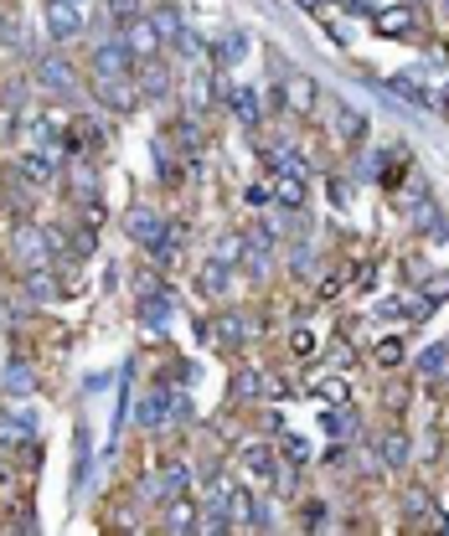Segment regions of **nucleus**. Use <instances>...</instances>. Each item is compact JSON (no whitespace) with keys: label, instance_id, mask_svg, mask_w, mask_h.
<instances>
[{"label":"nucleus","instance_id":"13","mask_svg":"<svg viewBox=\"0 0 449 536\" xmlns=\"http://www.w3.org/2000/svg\"><path fill=\"white\" fill-rule=\"evenodd\" d=\"M227 98H233V114H238V124L254 129L258 119H264V109H258V94H254V88H233Z\"/></svg>","mask_w":449,"mask_h":536},{"label":"nucleus","instance_id":"17","mask_svg":"<svg viewBox=\"0 0 449 536\" xmlns=\"http://www.w3.org/2000/svg\"><path fill=\"white\" fill-rule=\"evenodd\" d=\"M150 26H155V36H161V42H176V32H181V21H176V5H155V11H150Z\"/></svg>","mask_w":449,"mask_h":536},{"label":"nucleus","instance_id":"20","mask_svg":"<svg viewBox=\"0 0 449 536\" xmlns=\"http://www.w3.org/2000/svg\"><path fill=\"white\" fill-rule=\"evenodd\" d=\"M52 171H57V165H52V155H42V150L21 155V175H26V181H52Z\"/></svg>","mask_w":449,"mask_h":536},{"label":"nucleus","instance_id":"27","mask_svg":"<svg viewBox=\"0 0 449 536\" xmlns=\"http://www.w3.org/2000/svg\"><path fill=\"white\" fill-rule=\"evenodd\" d=\"M377 26H383L387 36H408L414 32V16H408V11H387V16H377Z\"/></svg>","mask_w":449,"mask_h":536},{"label":"nucleus","instance_id":"23","mask_svg":"<svg viewBox=\"0 0 449 536\" xmlns=\"http://www.w3.org/2000/svg\"><path fill=\"white\" fill-rule=\"evenodd\" d=\"M181 490H186V464H165L161 470V495L165 501H181Z\"/></svg>","mask_w":449,"mask_h":536},{"label":"nucleus","instance_id":"9","mask_svg":"<svg viewBox=\"0 0 449 536\" xmlns=\"http://www.w3.org/2000/svg\"><path fill=\"white\" fill-rule=\"evenodd\" d=\"M16 253L26 258V268H47V233H42V227H21Z\"/></svg>","mask_w":449,"mask_h":536},{"label":"nucleus","instance_id":"40","mask_svg":"<svg viewBox=\"0 0 449 536\" xmlns=\"http://www.w3.org/2000/svg\"><path fill=\"white\" fill-rule=\"evenodd\" d=\"M0 129H5V119H0Z\"/></svg>","mask_w":449,"mask_h":536},{"label":"nucleus","instance_id":"32","mask_svg":"<svg viewBox=\"0 0 449 536\" xmlns=\"http://www.w3.org/2000/svg\"><path fill=\"white\" fill-rule=\"evenodd\" d=\"M424 300L429 304H439V300H449V273H434L429 284H424Z\"/></svg>","mask_w":449,"mask_h":536},{"label":"nucleus","instance_id":"16","mask_svg":"<svg viewBox=\"0 0 449 536\" xmlns=\"http://www.w3.org/2000/svg\"><path fill=\"white\" fill-rule=\"evenodd\" d=\"M408 459H414V443L403 439V433H387V439H383V464H387V470H403Z\"/></svg>","mask_w":449,"mask_h":536},{"label":"nucleus","instance_id":"22","mask_svg":"<svg viewBox=\"0 0 449 536\" xmlns=\"http://www.w3.org/2000/svg\"><path fill=\"white\" fill-rule=\"evenodd\" d=\"M336 129H341V140H362V134H367V119H362V114L356 109H336Z\"/></svg>","mask_w":449,"mask_h":536},{"label":"nucleus","instance_id":"15","mask_svg":"<svg viewBox=\"0 0 449 536\" xmlns=\"http://www.w3.org/2000/svg\"><path fill=\"white\" fill-rule=\"evenodd\" d=\"M325 433H331V439H352L356 433V412L341 408V402H331V412H325Z\"/></svg>","mask_w":449,"mask_h":536},{"label":"nucleus","instance_id":"31","mask_svg":"<svg viewBox=\"0 0 449 536\" xmlns=\"http://www.w3.org/2000/svg\"><path fill=\"white\" fill-rule=\"evenodd\" d=\"M408 516H414V521H429L434 516V501L424 495V490H408Z\"/></svg>","mask_w":449,"mask_h":536},{"label":"nucleus","instance_id":"14","mask_svg":"<svg viewBox=\"0 0 449 536\" xmlns=\"http://www.w3.org/2000/svg\"><path fill=\"white\" fill-rule=\"evenodd\" d=\"M227 511H233V521H248V526H264V505L248 495V490H238V495H227Z\"/></svg>","mask_w":449,"mask_h":536},{"label":"nucleus","instance_id":"21","mask_svg":"<svg viewBox=\"0 0 449 536\" xmlns=\"http://www.w3.org/2000/svg\"><path fill=\"white\" fill-rule=\"evenodd\" d=\"M243 470L248 474H274V454L264 449V443H248V449H243Z\"/></svg>","mask_w":449,"mask_h":536},{"label":"nucleus","instance_id":"19","mask_svg":"<svg viewBox=\"0 0 449 536\" xmlns=\"http://www.w3.org/2000/svg\"><path fill=\"white\" fill-rule=\"evenodd\" d=\"M196 284H202V294H227V289H233V279H227V263H207Z\"/></svg>","mask_w":449,"mask_h":536},{"label":"nucleus","instance_id":"33","mask_svg":"<svg viewBox=\"0 0 449 536\" xmlns=\"http://www.w3.org/2000/svg\"><path fill=\"white\" fill-rule=\"evenodd\" d=\"M315 392H321L325 402H346V382H341V377H325L321 387H315Z\"/></svg>","mask_w":449,"mask_h":536},{"label":"nucleus","instance_id":"29","mask_svg":"<svg viewBox=\"0 0 449 536\" xmlns=\"http://www.w3.org/2000/svg\"><path fill=\"white\" fill-rule=\"evenodd\" d=\"M165 531H196V521H192V505H171V516H165Z\"/></svg>","mask_w":449,"mask_h":536},{"label":"nucleus","instance_id":"11","mask_svg":"<svg viewBox=\"0 0 449 536\" xmlns=\"http://www.w3.org/2000/svg\"><path fill=\"white\" fill-rule=\"evenodd\" d=\"M171 412H176V397H171V392H150V397L140 402V423H145V428H161Z\"/></svg>","mask_w":449,"mask_h":536},{"label":"nucleus","instance_id":"8","mask_svg":"<svg viewBox=\"0 0 449 536\" xmlns=\"http://www.w3.org/2000/svg\"><path fill=\"white\" fill-rule=\"evenodd\" d=\"M119 36H125V42H129V52H135V57H155V52H161L165 47V42H161V36H155V26H150V21H129V26H125V32H119Z\"/></svg>","mask_w":449,"mask_h":536},{"label":"nucleus","instance_id":"38","mask_svg":"<svg viewBox=\"0 0 449 536\" xmlns=\"http://www.w3.org/2000/svg\"><path fill=\"white\" fill-rule=\"evenodd\" d=\"M67 5H78V11H88V0H67Z\"/></svg>","mask_w":449,"mask_h":536},{"label":"nucleus","instance_id":"34","mask_svg":"<svg viewBox=\"0 0 449 536\" xmlns=\"http://www.w3.org/2000/svg\"><path fill=\"white\" fill-rule=\"evenodd\" d=\"M403 362V346L398 341H383V346H377V366H398Z\"/></svg>","mask_w":449,"mask_h":536},{"label":"nucleus","instance_id":"10","mask_svg":"<svg viewBox=\"0 0 449 536\" xmlns=\"http://www.w3.org/2000/svg\"><path fill=\"white\" fill-rule=\"evenodd\" d=\"M140 325L145 331H165V325H171V294H145Z\"/></svg>","mask_w":449,"mask_h":536},{"label":"nucleus","instance_id":"35","mask_svg":"<svg viewBox=\"0 0 449 536\" xmlns=\"http://www.w3.org/2000/svg\"><path fill=\"white\" fill-rule=\"evenodd\" d=\"M238 397H258V377H254V372H243V377H238Z\"/></svg>","mask_w":449,"mask_h":536},{"label":"nucleus","instance_id":"18","mask_svg":"<svg viewBox=\"0 0 449 536\" xmlns=\"http://www.w3.org/2000/svg\"><path fill=\"white\" fill-rule=\"evenodd\" d=\"M104 11H109L114 32H125L129 21H140V0H104Z\"/></svg>","mask_w":449,"mask_h":536},{"label":"nucleus","instance_id":"24","mask_svg":"<svg viewBox=\"0 0 449 536\" xmlns=\"http://www.w3.org/2000/svg\"><path fill=\"white\" fill-rule=\"evenodd\" d=\"M444 366H449V341L444 346H429L424 356H418V372H424V377H439Z\"/></svg>","mask_w":449,"mask_h":536},{"label":"nucleus","instance_id":"4","mask_svg":"<svg viewBox=\"0 0 449 536\" xmlns=\"http://www.w3.org/2000/svg\"><path fill=\"white\" fill-rule=\"evenodd\" d=\"M135 94L150 98V104H165V98H171V67H165V57H145L140 78H135Z\"/></svg>","mask_w":449,"mask_h":536},{"label":"nucleus","instance_id":"36","mask_svg":"<svg viewBox=\"0 0 449 536\" xmlns=\"http://www.w3.org/2000/svg\"><path fill=\"white\" fill-rule=\"evenodd\" d=\"M243 248H248V243H243V237H227V243H223V248H217V253H223V258H238Z\"/></svg>","mask_w":449,"mask_h":536},{"label":"nucleus","instance_id":"30","mask_svg":"<svg viewBox=\"0 0 449 536\" xmlns=\"http://www.w3.org/2000/svg\"><path fill=\"white\" fill-rule=\"evenodd\" d=\"M393 94H403L408 104H429V88H424V83H414V78H393Z\"/></svg>","mask_w":449,"mask_h":536},{"label":"nucleus","instance_id":"28","mask_svg":"<svg viewBox=\"0 0 449 536\" xmlns=\"http://www.w3.org/2000/svg\"><path fill=\"white\" fill-rule=\"evenodd\" d=\"M217 335H223L227 346H238L243 335H248V325H243V315H223L217 320Z\"/></svg>","mask_w":449,"mask_h":536},{"label":"nucleus","instance_id":"3","mask_svg":"<svg viewBox=\"0 0 449 536\" xmlns=\"http://www.w3.org/2000/svg\"><path fill=\"white\" fill-rule=\"evenodd\" d=\"M42 16H47L52 42H78L83 26H88V21H83V11H78V5H67V0H47V11H42Z\"/></svg>","mask_w":449,"mask_h":536},{"label":"nucleus","instance_id":"25","mask_svg":"<svg viewBox=\"0 0 449 536\" xmlns=\"http://www.w3.org/2000/svg\"><path fill=\"white\" fill-rule=\"evenodd\" d=\"M274 196H279L284 206H300L305 202V175H284V181L274 186Z\"/></svg>","mask_w":449,"mask_h":536},{"label":"nucleus","instance_id":"5","mask_svg":"<svg viewBox=\"0 0 449 536\" xmlns=\"http://www.w3.org/2000/svg\"><path fill=\"white\" fill-rule=\"evenodd\" d=\"M94 98L109 114H129L140 94H135V83H129V78H94Z\"/></svg>","mask_w":449,"mask_h":536},{"label":"nucleus","instance_id":"39","mask_svg":"<svg viewBox=\"0 0 449 536\" xmlns=\"http://www.w3.org/2000/svg\"><path fill=\"white\" fill-rule=\"evenodd\" d=\"M300 5H321V0H300Z\"/></svg>","mask_w":449,"mask_h":536},{"label":"nucleus","instance_id":"7","mask_svg":"<svg viewBox=\"0 0 449 536\" xmlns=\"http://www.w3.org/2000/svg\"><path fill=\"white\" fill-rule=\"evenodd\" d=\"M315 98H321V83L315 78H305V73H284V109L310 114L315 109Z\"/></svg>","mask_w":449,"mask_h":536},{"label":"nucleus","instance_id":"6","mask_svg":"<svg viewBox=\"0 0 449 536\" xmlns=\"http://www.w3.org/2000/svg\"><path fill=\"white\" fill-rule=\"evenodd\" d=\"M36 83H42V88H52V94H73V88H78V73L67 67V57H57V52H52V57H42V63H36Z\"/></svg>","mask_w":449,"mask_h":536},{"label":"nucleus","instance_id":"1","mask_svg":"<svg viewBox=\"0 0 449 536\" xmlns=\"http://www.w3.org/2000/svg\"><path fill=\"white\" fill-rule=\"evenodd\" d=\"M125 233L135 237V243H145V248L155 253V258H171V233H165V222L155 217L150 206H129Z\"/></svg>","mask_w":449,"mask_h":536},{"label":"nucleus","instance_id":"2","mask_svg":"<svg viewBox=\"0 0 449 536\" xmlns=\"http://www.w3.org/2000/svg\"><path fill=\"white\" fill-rule=\"evenodd\" d=\"M129 67H135V52L125 36H109L94 47V78H129Z\"/></svg>","mask_w":449,"mask_h":536},{"label":"nucleus","instance_id":"37","mask_svg":"<svg viewBox=\"0 0 449 536\" xmlns=\"http://www.w3.org/2000/svg\"><path fill=\"white\" fill-rule=\"evenodd\" d=\"M32 294H42V300H47V294H52V284H47V273H32Z\"/></svg>","mask_w":449,"mask_h":536},{"label":"nucleus","instance_id":"26","mask_svg":"<svg viewBox=\"0 0 449 536\" xmlns=\"http://www.w3.org/2000/svg\"><path fill=\"white\" fill-rule=\"evenodd\" d=\"M243 52H248V32H227V36H223V47H217V57H223V67H233Z\"/></svg>","mask_w":449,"mask_h":536},{"label":"nucleus","instance_id":"12","mask_svg":"<svg viewBox=\"0 0 449 536\" xmlns=\"http://www.w3.org/2000/svg\"><path fill=\"white\" fill-rule=\"evenodd\" d=\"M0 387L11 397H32L36 377H32V366H21V362H5V372H0Z\"/></svg>","mask_w":449,"mask_h":536}]
</instances>
